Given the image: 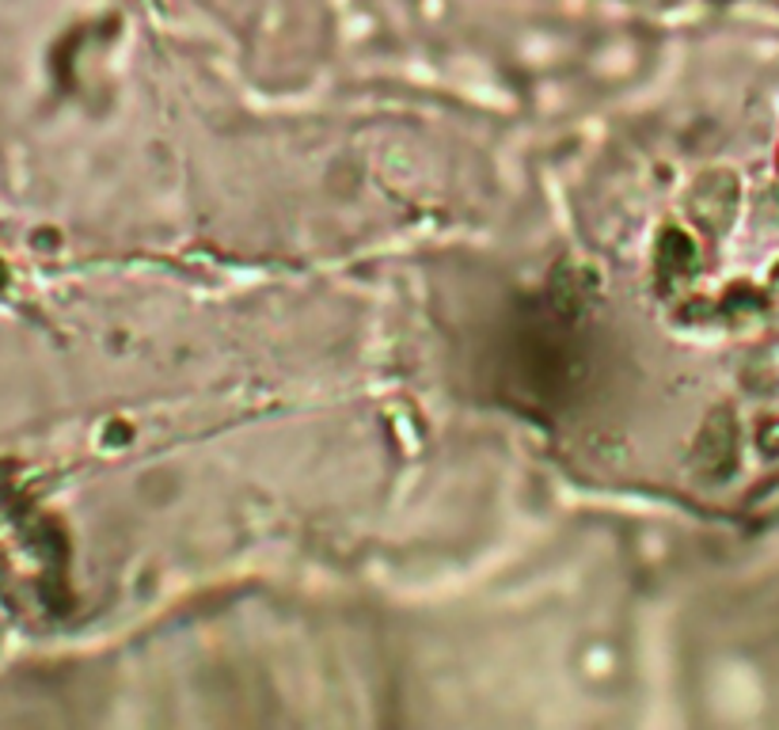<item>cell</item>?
Wrapping results in <instances>:
<instances>
[{
  "label": "cell",
  "instance_id": "7a4b0ae2",
  "mask_svg": "<svg viewBox=\"0 0 779 730\" xmlns=\"http://www.w3.org/2000/svg\"><path fill=\"white\" fill-rule=\"evenodd\" d=\"M734 419H730V411H715L712 419H707L704 434H700L696 442V460L704 472L712 475H722L730 472V465H734Z\"/></svg>",
  "mask_w": 779,
  "mask_h": 730
},
{
  "label": "cell",
  "instance_id": "6da1fadb",
  "mask_svg": "<svg viewBox=\"0 0 779 730\" xmlns=\"http://www.w3.org/2000/svg\"><path fill=\"white\" fill-rule=\"evenodd\" d=\"M692 210H696V218L704 221L712 233H722V228L734 221V210H738V180L730 172L704 175V180L696 183V195H692Z\"/></svg>",
  "mask_w": 779,
  "mask_h": 730
},
{
  "label": "cell",
  "instance_id": "3957f363",
  "mask_svg": "<svg viewBox=\"0 0 779 730\" xmlns=\"http://www.w3.org/2000/svg\"><path fill=\"white\" fill-rule=\"evenodd\" d=\"M658 263H661V279H689L692 271H696V248L689 244V236L677 233V228H669L666 236H661V248H658Z\"/></svg>",
  "mask_w": 779,
  "mask_h": 730
},
{
  "label": "cell",
  "instance_id": "277c9868",
  "mask_svg": "<svg viewBox=\"0 0 779 730\" xmlns=\"http://www.w3.org/2000/svg\"><path fill=\"white\" fill-rule=\"evenodd\" d=\"M776 172H779V157H776Z\"/></svg>",
  "mask_w": 779,
  "mask_h": 730
}]
</instances>
